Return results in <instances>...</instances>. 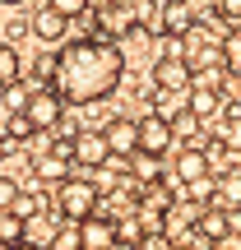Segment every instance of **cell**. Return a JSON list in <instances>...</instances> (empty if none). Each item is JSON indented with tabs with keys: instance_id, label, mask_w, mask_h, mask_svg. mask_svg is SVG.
Returning a JSON list of instances; mask_svg holds the SVG:
<instances>
[{
	"instance_id": "1",
	"label": "cell",
	"mask_w": 241,
	"mask_h": 250,
	"mask_svg": "<svg viewBox=\"0 0 241 250\" xmlns=\"http://www.w3.org/2000/svg\"><path fill=\"white\" fill-rule=\"evenodd\" d=\"M125 79V51L107 37L88 33L61 42L56 51V79L51 88L65 98V107H93V102H107Z\"/></svg>"
},
{
	"instance_id": "2",
	"label": "cell",
	"mask_w": 241,
	"mask_h": 250,
	"mask_svg": "<svg viewBox=\"0 0 241 250\" xmlns=\"http://www.w3.org/2000/svg\"><path fill=\"white\" fill-rule=\"evenodd\" d=\"M98 199H102V186L93 176H65L46 190V208L65 223H84L88 213H98Z\"/></svg>"
},
{
	"instance_id": "3",
	"label": "cell",
	"mask_w": 241,
	"mask_h": 250,
	"mask_svg": "<svg viewBox=\"0 0 241 250\" xmlns=\"http://www.w3.org/2000/svg\"><path fill=\"white\" fill-rule=\"evenodd\" d=\"M181 61H186V70L195 74V79H204V83H223V74H227L223 37H214L209 28H199V23L181 37Z\"/></svg>"
},
{
	"instance_id": "4",
	"label": "cell",
	"mask_w": 241,
	"mask_h": 250,
	"mask_svg": "<svg viewBox=\"0 0 241 250\" xmlns=\"http://www.w3.org/2000/svg\"><path fill=\"white\" fill-rule=\"evenodd\" d=\"M88 14H93V33L107 37V42H121V37L139 23V5H134V0H98Z\"/></svg>"
},
{
	"instance_id": "5",
	"label": "cell",
	"mask_w": 241,
	"mask_h": 250,
	"mask_svg": "<svg viewBox=\"0 0 241 250\" xmlns=\"http://www.w3.org/2000/svg\"><path fill=\"white\" fill-rule=\"evenodd\" d=\"M23 116L33 121L37 134H51L56 125L65 121V98L51 88V83H37V88L28 93V102H23Z\"/></svg>"
},
{
	"instance_id": "6",
	"label": "cell",
	"mask_w": 241,
	"mask_h": 250,
	"mask_svg": "<svg viewBox=\"0 0 241 250\" xmlns=\"http://www.w3.org/2000/svg\"><path fill=\"white\" fill-rule=\"evenodd\" d=\"M70 162L84 171H98L111 162V148H107V134H102V125L93 130V125H79V130L70 134Z\"/></svg>"
},
{
	"instance_id": "7",
	"label": "cell",
	"mask_w": 241,
	"mask_h": 250,
	"mask_svg": "<svg viewBox=\"0 0 241 250\" xmlns=\"http://www.w3.org/2000/svg\"><path fill=\"white\" fill-rule=\"evenodd\" d=\"M134 130H139V148H144V153H162V158H167V153L176 148L172 121H167V116H158V111H144V116L134 121Z\"/></svg>"
},
{
	"instance_id": "8",
	"label": "cell",
	"mask_w": 241,
	"mask_h": 250,
	"mask_svg": "<svg viewBox=\"0 0 241 250\" xmlns=\"http://www.w3.org/2000/svg\"><path fill=\"white\" fill-rule=\"evenodd\" d=\"M190 83H195V74L186 70V61H181V51H167L153 61V88H167V93H186Z\"/></svg>"
},
{
	"instance_id": "9",
	"label": "cell",
	"mask_w": 241,
	"mask_h": 250,
	"mask_svg": "<svg viewBox=\"0 0 241 250\" xmlns=\"http://www.w3.org/2000/svg\"><path fill=\"white\" fill-rule=\"evenodd\" d=\"M172 176H176L181 186H190V181H199V176H214V171H209V148L181 144V148L172 153Z\"/></svg>"
},
{
	"instance_id": "10",
	"label": "cell",
	"mask_w": 241,
	"mask_h": 250,
	"mask_svg": "<svg viewBox=\"0 0 241 250\" xmlns=\"http://www.w3.org/2000/svg\"><path fill=\"white\" fill-rule=\"evenodd\" d=\"M79 236H84V250H121L116 218H107V213H88L79 223Z\"/></svg>"
},
{
	"instance_id": "11",
	"label": "cell",
	"mask_w": 241,
	"mask_h": 250,
	"mask_svg": "<svg viewBox=\"0 0 241 250\" xmlns=\"http://www.w3.org/2000/svg\"><path fill=\"white\" fill-rule=\"evenodd\" d=\"M102 134H107V148H111V162H125L134 148H139V130H134L130 116H111L102 125Z\"/></svg>"
},
{
	"instance_id": "12",
	"label": "cell",
	"mask_w": 241,
	"mask_h": 250,
	"mask_svg": "<svg viewBox=\"0 0 241 250\" xmlns=\"http://www.w3.org/2000/svg\"><path fill=\"white\" fill-rule=\"evenodd\" d=\"M28 33H33L37 42H46V46H61L65 33H70V19L56 14L51 5H42V9H33V19H28Z\"/></svg>"
},
{
	"instance_id": "13",
	"label": "cell",
	"mask_w": 241,
	"mask_h": 250,
	"mask_svg": "<svg viewBox=\"0 0 241 250\" xmlns=\"http://www.w3.org/2000/svg\"><path fill=\"white\" fill-rule=\"evenodd\" d=\"M223 102H227V98H223V88H218V83H204V79H195V83L186 88V107L195 111L199 121H214L218 111H223Z\"/></svg>"
},
{
	"instance_id": "14",
	"label": "cell",
	"mask_w": 241,
	"mask_h": 250,
	"mask_svg": "<svg viewBox=\"0 0 241 250\" xmlns=\"http://www.w3.org/2000/svg\"><path fill=\"white\" fill-rule=\"evenodd\" d=\"M125 171H130V181L149 186V181H162V176H167V162H162V153H144V148H134L130 158H125Z\"/></svg>"
},
{
	"instance_id": "15",
	"label": "cell",
	"mask_w": 241,
	"mask_h": 250,
	"mask_svg": "<svg viewBox=\"0 0 241 250\" xmlns=\"http://www.w3.org/2000/svg\"><path fill=\"white\" fill-rule=\"evenodd\" d=\"M61 223H65V218H56L51 213V208H42V213H33V218H23V241L28 246H51V236L56 232H61Z\"/></svg>"
},
{
	"instance_id": "16",
	"label": "cell",
	"mask_w": 241,
	"mask_h": 250,
	"mask_svg": "<svg viewBox=\"0 0 241 250\" xmlns=\"http://www.w3.org/2000/svg\"><path fill=\"white\" fill-rule=\"evenodd\" d=\"M232 227H227V208L218 204H204L195 213V236H204V241H218V236H227Z\"/></svg>"
},
{
	"instance_id": "17",
	"label": "cell",
	"mask_w": 241,
	"mask_h": 250,
	"mask_svg": "<svg viewBox=\"0 0 241 250\" xmlns=\"http://www.w3.org/2000/svg\"><path fill=\"white\" fill-rule=\"evenodd\" d=\"M214 204L218 208H241V171H218L214 176Z\"/></svg>"
},
{
	"instance_id": "18",
	"label": "cell",
	"mask_w": 241,
	"mask_h": 250,
	"mask_svg": "<svg viewBox=\"0 0 241 250\" xmlns=\"http://www.w3.org/2000/svg\"><path fill=\"white\" fill-rule=\"evenodd\" d=\"M5 139L9 144H33L37 130H33V121H28L23 111H9V116H5Z\"/></svg>"
},
{
	"instance_id": "19",
	"label": "cell",
	"mask_w": 241,
	"mask_h": 250,
	"mask_svg": "<svg viewBox=\"0 0 241 250\" xmlns=\"http://www.w3.org/2000/svg\"><path fill=\"white\" fill-rule=\"evenodd\" d=\"M23 241V218L14 213V208H0V246H19Z\"/></svg>"
},
{
	"instance_id": "20",
	"label": "cell",
	"mask_w": 241,
	"mask_h": 250,
	"mask_svg": "<svg viewBox=\"0 0 241 250\" xmlns=\"http://www.w3.org/2000/svg\"><path fill=\"white\" fill-rule=\"evenodd\" d=\"M19 70H23V65H19V51H14V42H0V93H5L9 83L19 79Z\"/></svg>"
},
{
	"instance_id": "21",
	"label": "cell",
	"mask_w": 241,
	"mask_h": 250,
	"mask_svg": "<svg viewBox=\"0 0 241 250\" xmlns=\"http://www.w3.org/2000/svg\"><path fill=\"white\" fill-rule=\"evenodd\" d=\"M223 61H227V74H241V23L223 33Z\"/></svg>"
},
{
	"instance_id": "22",
	"label": "cell",
	"mask_w": 241,
	"mask_h": 250,
	"mask_svg": "<svg viewBox=\"0 0 241 250\" xmlns=\"http://www.w3.org/2000/svg\"><path fill=\"white\" fill-rule=\"evenodd\" d=\"M9 208H14L19 218H33V213H42V208H46V195H37V190H19Z\"/></svg>"
},
{
	"instance_id": "23",
	"label": "cell",
	"mask_w": 241,
	"mask_h": 250,
	"mask_svg": "<svg viewBox=\"0 0 241 250\" xmlns=\"http://www.w3.org/2000/svg\"><path fill=\"white\" fill-rule=\"evenodd\" d=\"M186 107V93H167V88H153V111L158 116H176Z\"/></svg>"
},
{
	"instance_id": "24",
	"label": "cell",
	"mask_w": 241,
	"mask_h": 250,
	"mask_svg": "<svg viewBox=\"0 0 241 250\" xmlns=\"http://www.w3.org/2000/svg\"><path fill=\"white\" fill-rule=\"evenodd\" d=\"M46 250H84V236H79V223H61V232L51 236Z\"/></svg>"
},
{
	"instance_id": "25",
	"label": "cell",
	"mask_w": 241,
	"mask_h": 250,
	"mask_svg": "<svg viewBox=\"0 0 241 250\" xmlns=\"http://www.w3.org/2000/svg\"><path fill=\"white\" fill-rule=\"evenodd\" d=\"M33 88H37L33 79H14L5 93H0V98H5V107H9V111H23V102H28V93H33Z\"/></svg>"
},
{
	"instance_id": "26",
	"label": "cell",
	"mask_w": 241,
	"mask_h": 250,
	"mask_svg": "<svg viewBox=\"0 0 241 250\" xmlns=\"http://www.w3.org/2000/svg\"><path fill=\"white\" fill-rule=\"evenodd\" d=\"M28 79H33V83H51L56 79V51H42V56H37L33 70H28Z\"/></svg>"
},
{
	"instance_id": "27",
	"label": "cell",
	"mask_w": 241,
	"mask_h": 250,
	"mask_svg": "<svg viewBox=\"0 0 241 250\" xmlns=\"http://www.w3.org/2000/svg\"><path fill=\"white\" fill-rule=\"evenodd\" d=\"M42 5H51L56 14H65V19L74 23V19H84V14H88V5H93V0H42Z\"/></svg>"
},
{
	"instance_id": "28",
	"label": "cell",
	"mask_w": 241,
	"mask_h": 250,
	"mask_svg": "<svg viewBox=\"0 0 241 250\" xmlns=\"http://www.w3.org/2000/svg\"><path fill=\"white\" fill-rule=\"evenodd\" d=\"M214 19H223L227 28L241 23V0H214Z\"/></svg>"
},
{
	"instance_id": "29",
	"label": "cell",
	"mask_w": 241,
	"mask_h": 250,
	"mask_svg": "<svg viewBox=\"0 0 241 250\" xmlns=\"http://www.w3.org/2000/svg\"><path fill=\"white\" fill-rule=\"evenodd\" d=\"M14 195H19V181H14V176H0V208L14 204Z\"/></svg>"
},
{
	"instance_id": "30",
	"label": "cell",
	"mask_w": 241,
	"mask_h": 250,
	"mask_svg": "<svg viewBox=\"0 0 241 250\" xmlns=\"http://www.w3.org/2000/svg\"><path fill=\"white\" fill-rule=\"evenodd\" d=\"M23 19H9V23H5V37H0V42H14V37H23Z\"/></svg>"
},
{
	"instance_id": "31",
	"label": "cell",
	"mask_w": 241,
	"mask_h": 250,
	"mask_svg": "<svg viewBox=\"0 0 241 250\" xmlns=\"http://www.w3.org/2000/svg\"><path fill=\"white\" fill-rule=\"evenodd\" d=\"M5 158H9V139L0 134V162H5Z\"/></svg>"
},
{
	"instance_id": "32",
	"label": "cell",
	"mask_w": 241,
	"mask_h": 250,
	"mask_svg": "<svg viewBox=\"0 0 241 250\" xmlns=\"http://www.w3.org/2000/svg\"><path fill=\"white\" fill-rule=\"evenodd\" d=\"M9 250H42V246H28V241H19V246H9Z\"/></svg>"
},
{
	"instance_id": "33",
	"label": "cell",
	"mask_w": 241,
	"mask_h": 250,
	"mask_svg": "<svg viewBox=\"0 0 241 250\" xmlns=\"http://www.w3.org/2000/svg\"><path fill=\"white\" fill-rule=\"evenodd\" d=\"M0 5H23V0H0Z\"/></svg>"
}]
</instances>
